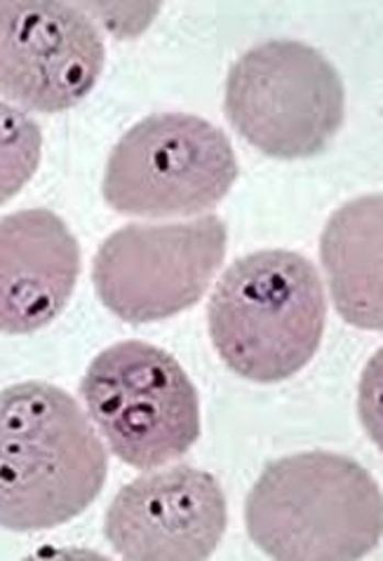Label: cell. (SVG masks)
<instances>
[{
    "instance_id": "9c48e42d",
    "label": "cell",
    "mask_w": 383,
    "mask_h": 561,
    "mask_svg": "<svg viewBox=\"0 0 383 561\" xmlns=\"http://www.w3.org/2000/svg\"><path fill=\"white\" fill-rule=\"evenodd\" d=\"M222 484L205 470H148L111 501L104 536L115 554L135 561H203L226 534Z\"/></svg>"
},
{
    "instance_id": "8992f818",
    "label": "cell",
    "mask_w": 383,
    "mask_h": 561,
    "mask_svg": "<svg viewBox=\"0 0 383 561\" xmlns=\"http://www.w3.org/2000/svg\"><path fill=\"white\" fill-rule=\"evenodd\" d=\"M238 172L224 129L191 113H156L113 146L102 193L125 217H193L219 205Z\"/></svg>"
},
{
    "instance_id": "8fae6325",
    "label": "cell",
    "mask_w": 383,
    "mask_h": 561,
    "mask_svg": "<svg viewBox=\"0 0 383 561\" xmlns=\"http://www.w3.org/2000/svg\"><path fill=\"white\" fill-rule=\"evenodd\" d=\"M381 195H362L331 214L323 238L320 256L331 301L339 316L358 329L381 332Z\"/></svg>"
},
{
    "instance_id": "3957f363",
    "label": "cell",
    "mask_w": 383,
    "mask_h": 561,
    "mask_svg": "<svg viewBox=\"0 0 383 561\" xmlns=\"http://www.w3.org/2000/svg\"><path fill=\"white\" fill-rule=\"evenodd\" d=\"M327 301L318 268L288 250L230 263L216 283L207 324L226 367L247 381L280 383L320 351Z\"/></svg>"
},
{
    "instance_id": "52a82bcc",
    "label": "cell",
    "mask_w": 383,
    "mask_h": 561,
    "mask_svg": "<svg viewBox=\"0 0 383 561\" xmlns=\"http://www.w3.org/2000/svg\"><path fill=\"white\" fill-rule=\"evenodd\" d=\"M228 230L216 214L174 224H127L92 263L94 291L129 324L170 320L203 299L226 259Z\"/></svg>"
},
{
    "instance_id": "7a4b0ae2",
    "label": "cell",
    "mask_w": 383,
    "mask_h": 561,
    "mask_svg": "<svg viewBox=\"0 0 383 561\" xmlns=\"http://www.w3.org/2000/svg\"><path fill=\"white\" fill-rule=\"evenodd\" d=\"M245 526L255 546L280 561L362 559L381 542V489L348 456H285L266 466L249 491Z\"/></svg>"
},
{
    "instance_id": "6da1fadb",
    "label": "cell",
    "mask_w": 383,
    "mask_h": 561,
    "mask_svg": "<svg viewBox=\"0 0 383 561\" xmlns=\"http://www.w3.org/2000/svg\"><path fill=\"white\" fill-rule=\"evenodd\" d=\"M109 477V449L74 394L24 381L0 390V529L36 534L80 517Z\"/></svg>"
},
{
    "instance_id": "5b68a950",
    "label": "cell",
    "mask_w": 383,
    "mask_h": 561,
    "mask_svg": "<svg viewBox=\"0 0 383 561\" xmlns=\"http://www.w3.org/2000/svg\"><path fill=\"white\" fill-rule=\"evenodd\" d=\"M224 111L230 127L263 156L304 160L335 141L346 118V88L320 49L266 41L230 66Z\"/></svg>"
},
{
    "instance_id": "ba28073f",
    "label": "cell",
    "mask_w": 383,
    "mask_h": 561,
    "mask_svg": "<svg viewBox=\"0 0 383 561\" xmlns=\"http://www.w3.org/2000/svg\"><path fill=\"white\" fill-rule=\"evenodd\" d=\"M106 64L92 16L71 3H0V99L22 111L64 113L86 99Z\"/></svg>"
},
{
    "instance_id": "277c9868",
    "label": "cell",
    "mask_w": 383,
    "mask_h": 561,
    "mask_svg": "<svg viewBox=\"0 0 383 561\" xmlns=\"http://www.w3.org/2000/svg\"><path fill=\"white\" fill-rule=\"evenodd\" d=\"M80 398L109 451L137 470L189 454L200 437V398L184 367L158 345L121 341L82 376Z\"/></svg>"
},
{
    "instance_id": "30bf717a",
    "label": "cell",
    "mask_w": 383,
    "mask_h": 561,
    "mask_svg": "<svg viewBox=\"0 0 383 561\" xmlns=\"http://www.w3.org/2000/svg\"><path fill=\"white\" fill-rule=\"evenodd\" d=\"M80 277V244L55 211L31 207L0 219V334L55 322Z\"/></svg>"
},
{
    "instance_id": "7c38bea8",
    "label": "cell",
    "mask_w": 383,
    "mask_h": 561,
    "mask_svg": "<svg viewBox=\"0 0 383 561\" xmlns=\"http://www.w3.org/2000/svg\"><path fill=\"white\" fill-rule=\"evenodd\" d=\"M43 158V131L22 108L0 99V205L10 203L36 176Z\"/></svg>"
}]
</instances>
